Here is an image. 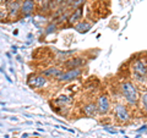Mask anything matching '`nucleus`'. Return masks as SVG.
Returning a JSON list of instances; mask_svg holds the SVG:
<instances>
[{"instance_id":"1","label":"nucleus","mask_w":147,"mask_h":138,"mask_svg":"<svg viewBox=\"0 0 147 138\" xmlns=\"http://www.w3.org/2000/svg\"><path fill=\"white\" fill-rule=\"evenodd\" d=\"M131 71H132V77L136 82L140 84L146 83V60L142 59H136L131 64Z\"/></svg>"},{"instance_id":"2","label":"nucleus","mask_w":147,"mask_h":138,"mask_svg":"<svg viewBox=\"0 0 147 138\" xmlns=\"http://www.w3.org/2000/svg\"><path fill=\"white\" fill-rule=\"evenodd\" d=\"M120 90H121V95L124 96V99L129 104L134 105L137 103V100H139V93H137V89L134 83H131V82H124L120 87Z\"/></svg>"},{"instance_id":"3","label":"nucleus","mask_w":147,"mask_h":138,"mask_svg":"<svg viewBox=\"0 0 147 138\" xmlns=\"http://www.w3.org/2000/svg\"><path fill=\"white\" fill-rule=\"evenodd\" d=\"M81 75V70L80 68H70L69 71L66 72H61L60 75L57 77L58 81L60 82H67V81H71V80H75Z\"/></svg>"},{"instance_id":"4","label":"nucleus","mask_w":147,"mask_h":138,"mask_svg":"<svg viewBox=\"0 0 147 138\" xmlns=\"http://www.w3.org/2000/svg\"><path fill=\"white\" fill-rule=\"evenodd\" d=\"M114 113H115V116L119 121H121V122H126L129 121V113H127V109L125 105H123V104H118L115 105V108H114Z\"/></svg>"},{"instance_id":"5","label":"nucleus","mask_w":147,"mask_h":138,"mask_svg":"<svg viewBox=\"0 0 147 138\" xmlns=\"http://www.w3.org/2000/svg\"><path fill=\"white\" fill-rule=\"evenodd\" d=\"M28 84L32 88H43L47 84V78L44 76H30Z\"/></svg>"},{"instance_id":"6","label":"nucleus","mask_w":147,"mask_h":138,"mask_svg":"<svg viewBox=\"0 0 147 138\" xmlns=\"http://www.w3.org/2000/svg\"><path fill=\"white\" fill-rule=\"evenodd\" d=\"M96 108H97V111L100 113V114L108 113V110H109V99L105 95H100L98 98L97 104H96Z\"/></svg>"},{"instance_id":"7","label":"nucleus","mask_w":147,"mask_h":138,"mask_svg":"<svg viewBox=\"0 0 147 138\" xmlns=\"http://www.w3.org/2000/svg\"><path fill=\"white\" fill-rule=\"evenodd\" d=\"M20 10L22 12V15L30 16L34 11V1L33 0H24V3L20 6Z\"/></svg>"},{"instance_id":"8","label":"nucleus","mask_w":147,"mask_h":138,"mask_svg":"<svg viewBox=\"0 0 147 138\" xmlns=\"http://www.w3.org/2000/svg\"><path fill=\"white\" fill-rule=\"evenodd\" d=\"M85 64V60L82 58H75V59H69V61L65 62V67L67 68H79Z\"/></svg>"},{"instance_id":"9","label":"nucleus","mask_w":147,"mask_h":138,"mask_svg":"<svg viewBox=\"0 0 147 138\" xmlns=\"http://www.w3.org/2000/svg\"><path fill=\"white\" fill-rule=\"evenodd\" d=\"M81 16H82V7H81V6H80V7H76L75 12H74L70 17H67L69 23H70V25H74L75 22H77L79 20H81Z\"/></svg>"},{"instance_id":"10","label":"nucleus","mask_w":147,"mask_h":138,"mask_svg":"<svg viewBox=\"0 0 147 138\" xmlns=\"http://www.w3.org/2000/svg\"><path fill=\"white\" fill-rule=\"evenodd\" d=\"M60 73H61L60 68H58V67H50V68H48V70L43 71V76L44 77H55V78H57L59 75H60Z\"/></svg>"},{"instance_id":"11","label":"nucleus","mask_w":147,"mask_h":138,"mask_svg":"<svg viewBox=\"0 0 147 138\" xmlns=\"http://www.w3.org/2000/svg\"><path fill=\"white\" fill-rule=\"evenodd\" d=\"M84 113L87 116H94L97 114V108H96V104L93 103H90L84 107Z\"/></svg>"},{"instance_id":"12","label":"nucleus","mask_w":147,"mask_h":138,"mask_svg":"<svg viewBox=\"0 0 147 138\" xmlns=\"http://www.w3.org/2000/svg\"><path fill=\"white\" fill-rule=\"evenodd\" d=\"M18 10H20V4H18L16 0H12V1L9 3V11H10V13L12 16L16 15Z\"/></svg>"},{"instance_id":"13","label":"nucleus","mask_w":147,"mask_h":138,"mask_svg":"<svg viewBox=\"0 0 147 138\" xmlns=\"http://www.w3.org/2000/svg\"><path fill=\"white\" fill-rule=\"evenodd\" d=\"M75 28L79 31V32H87V31L91 28V26L87 23V22H80L79 25H76V26H75Z\"/></svg>"},{"instance_id":"14","label":"nucleus","mask_w":147,"mask_h":138,"mask_svg":"<svg viewBox=\"0 0 147 138\" xmlns=\"http://www.w3.org/2000/svg\"><path fill=\"white\" fill-rule=\"evenodd\" d=\"M141 108L144 109V110H146V92H144V94L141 95Z\"/></svg>"},{"instance_id":"15","label":"nucleus","mask_w":147,"mask_h":138,"mask_svg":"<svg viewBox=\"0 0 147 138\" xmlns=\"http://www.w3.org/2000/svg\"><path fill=\"white\" fill-rule=\"evenodd\" d=\"M82 3H85V0H74L72 1V7H80Z\"/></svg>"},{"instance_id":"16","label":"nucleus","mask_w":147,"mask_h":138,"mask_svg":"<svg viewBox=\"0 0 147 138\" xmlns=\"http://www.w3.org/2000/svg\"><path fill=\"white\" fill-rule=\"evenodd\" d=\"M53 28L55 29V25H50L48 28H47V33H50V32H53Z\"/></svg>"},{"instance_id":"17","label":"nucleus","mask_w":147,"mask_h":138,"mask_svg":"<svg viewBox=\"0 0 147 138\" xmlns=\"http://www.w3.org/2000/svg\"><path fill=\"white\" fill-rule=\"evenodd\" d=\"M72 1H74V0H67V3H69V4H72Z\"/></svg>"},{"instance_id":"18","label":"nucleus","mask_w":147,"mask_h":138,"mask_svg":"<svg viewBox=\"0 0 147 138\" xmlns=\"http://www.w3.org/2000/svg\"><path fill=\"white\" fill-rule=\"evenodd\" d=\"M63 1V0H57V3H61Z\"/></svg>"}]
</instances>
